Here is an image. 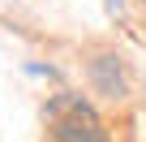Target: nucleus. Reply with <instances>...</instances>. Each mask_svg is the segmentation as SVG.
Returning a JSON list of instances; mask_svg holds the SVG:
<instances>
[{"label":"nucleus","instance_id":"1","mask_svg":"<svg viewBox=\"0 0 146 142\" xmlns=\"http://www.w3.org/2000/svg\"><path fill=\"white\" fill-rule=\"evenodd\" d=\"M47 121H52L56 142H108V129H103L99 112L78 95H56L47 103Z\"/></svg>","mask_w":146,"mask_h":142},{"label":"nucleus","instance_id":"2","mask_svg":"<svg viewBox=\"0 0 146 142\" xmlns=\"http://www.w3.org/2000/svg\"><path fill=\"white\" fill-rule=\"evenodd\" d=\"M90 82H95L99 95H112V99L125 95V69H120V60L108 56V52L95 56V60H90Z\"/></svg>","mask_w":146,"mask_h":142}]
</instances>
